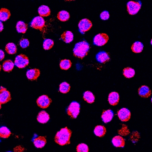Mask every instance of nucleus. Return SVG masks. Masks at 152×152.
Here are the masks:
<instances>
[{
	"instance_id": "obj_24",
	"label": "nucleus",
	"mask_w": 152,
	"mask_h": 152,
	"mask_svg": "<svg viewBox=\"0 0 152 152\" xmlns=\"http://www.w3.org/2000/svg\"><path fill=\"white\" fill-rule=\"evenodd\" d=\"M14 64L10 60H6L2 64L3 69L5 72H10L14 68Z\"/></svg>"
},
{
	"instance_id": "obj_30",
	"label": "nucleus",
	"mask_w": 152,
	"mask_h": 152,
	"mask_svg": "<svg viewBox=\"0 0 152 152\" xmlns=\"http://www.w3.org/2000/svg\"><path fill=\"white\" fill-rule=\"evenodd\" d=\"M11 133L10 130L6 127H1L0 128V137L7 138L10 137Z\"/></svg>"
},
{
	"instance_id": "obj_13",
	"label": "nucleus",
	"mask_w": 152,
	"mask_h": 152,
	"mask_svg": "<svg viewBox=\"0 0 152 152\" xmlns=\"http://www.w3.org/2000/svg\"><path fill=\"white\" fill-rule=\"evenodd\" d=\"M40 70L38 69L34 68L28 70L27 71L26 76L29 80H36L40 76Z\"/></svg>"
},
{
	"instance_id": "obj_42",
	"label": "nucleus",
	"mask_w": 152,
	"mask_h": 152,
	"mask_svg": "<svg viewBox=\"0 0 152 152\" xmlns=\"http://www.w3.org/2000/svg\"><path fill=\"white\" fill-rule=\"evenodd\" d=\"M151 45H152V40H151Z\"/></svg>"
},
{
	"instance_id": "obj_1",
	"label": "nucleus",
	"mask_w": 152,
	"mask_h": 152,
	"mask_svg": "<svg viewBox=\"0 0 152 152\" xmlns=\"http://www.w3.org/2000/svg\"><path fill=\"white\" fill-rule=\"evenodd\" d=\"M72 132L67 127L61 129L55 136V142L61 145H66L70 144V139Z\"/></svg>"
},
{
	"instance_id": "obj_23",
	"label": "nucleus",
	"mask_w": 152,
	"mask_h": 152,
	"mask_svg": "<svg viewBox=\"0 0 152 152\" xmlns=\"http://www.w3.org/2000/svg\"><path fill=\"white\" fill-rule=\"evenodd\" d=\"M10 12L5 8H1L0 10V21H5L9 19L10 17Z\"/></svg>"
},
{
	"instance_id": "obj_7",
	"label": "nucleus",
	"mask_w": 152,
	"mask_h": 152,
	"mask_svg": "<svg viewBox=\"0 0 152 152\" xmlns=\"http://www.w3.org/2000/svg\"><path fill=\"white\" fill-rule=\"evenodd\" d=\"M141 4L137 2L130 1L127 4V10L129 13L131 15L137 14L141 9Z\"/></svg>"
},
{
	"instance_id": "obj_16",
	"label": "nucleus",
	"mask_w": 152,
	"mask_h": 152,
	"mask_svg": "<svg viewBox=\"0 0 152 152\" xmlns=\"http://www.w3.org/2000/svg\"><path fill=\"white\" fill-rule=\"evenodd\" d=\"M37 120L39 123L45 124L47 123L50 120V116L46 112L42 111L38 113Z\"/></svg>"
},
{
	"instance_id": "obj_40",
	"label": "nucleus",
	"mask_w": 152,
	"mask_h": 152,
	"mask_svg": "<svg viewBox=\"0 0 152 152\" xmlns=\"http://www.w3.org/2000/svg\"><path fill=\"white\" fill-rule=\"evenodd\" d=\"M1 65H0V71H1Z\"/></svg>"
},
{
	"instance_id": "obj_33",
	"label": "nucleus",
	"mask_w": 152,
	"mask_h": 152,
	"mask_svg": "<svg viewBox=\"0 0 152 152\" xmlns=\"http://www.w3.org/2000/svg\"><path fill=\"white\" fill-rule=\"evenodd\" d=\"M70 89V85L66 82H63L60 85L59 91L62 93H67L69 92Z\"/></svg>"
},
{
	"instance_id": "obj_19",
	"label": "nucleus",
	"mask_w": 152,
	"mask_h": 152,
	"mask_svg": "<svg viewBox=\"0 0 152 152\" xmlns=\"http://www.w3.org/2000/svg\"><path fill=\"white\" fill-rule=\"evenodd\" d=\"M62 40L67 43H69L74 39V35L70 31H66L61 35Z\"/></svg>"
},
{
	"instance_id": "obj_39",
	"label": "nucleus",
	"mask_w": 152,
	"mask_h": 152,
	"mask_svg": "<svg viewBox=\"0 0 152 152\" xmlns=\"http://www.w3.org/2000/svg\"><path fill=\"white\" fill-rule=\"evenodd\" d=\"M4 29V26L3 23L1 21H0V32L2 31Z\"/></svg>"
},
{
	"instance_id": "obj_14",
	"label": "nucleus",
	"mask_w": 152,
	"mask_h": 152,
	"mask_svg": "<svg viewBox=\"0 0 152 152\" xmlns=\"http://www.w3.org/2000/svg\"><path fill=\"white\" fill-rule=\"evenodd\" d=\"M114 116L113 111L109 109L104 111L102 114V118L103 121L104 123H107L111 121Z\"/></svg>"
},
{
	"instance_id": "obj_27",
	"label": "nucleus",
	"mask_w": 152,
	"mask_h": 152,
	"mask_svg": "<svg viewBox=\"0 0 152 152\" xmlns=\"http://www.w3.org/2000/svg\"><path fill=\"white\" fill-rule=\"evenodd\" d=\"M58 18L61 21H66L69 19L70 18L69 13L66 11L62 10L58 12Z\"/></svg>"
},
{
	"instance_id": "obj_38",
	"label": "nucleus",
	"mask_w": 152,
	"mask_h": 152,
	"mask_svg": "<svg viewBox=\"0 0 152 152\" xmlns=\"http://www.w3.org/2000/svg\"><path fill=\"white\" fill-rule=\"evenodd\" d=\"M4 57V53L3 51L0 50V61H1Z\"/></svg>"
},
{
	"instance_id": "obj_10",
	"label": "nucleus",
	"mask_w": 152,
	"mask_h": 152,
	"mask_svg": "<svg viewBox=\"0 0 152 152\" xmlns=\"http://www.w3.org/2000/svg\"><path fill=\"white\" fill-rule=\"evenodd\" d=\"M92 26V23L88 19H83L78 24L79 29L81 33H85L88 31Z\"/></svg>"
},
{
	"instance_id": "obj_12",
	"label": "nucleus",
	"mask_w": 152,
	"mask_h": 152,
	"mask_svg": "<svg viewBox=\"0 0 152 152\" xmlns=\"http://www.w3.org/2000/svg\"><path fill=\"white\" fill-rule=\"evenodd\" d=\"M96 60L100 63H105L110 59V56L108 53L104 51L99 52L96 55Z\"/></svg>"
},
{
	"instance_id": "obj_41",
	"label": "nucleus",
	"mask_w": 152,
	"mask_h": 152,
	"mask_svg": "<svg viewBox=\"0 0 152 152\" xmlns=\"http://www.w3.org/2000/svg\"><path fill=\"white\" fill-rule=\"evenodd\" d=\"M1 104H0V109H1Z\"/></svg>"
},
{
	"instance_id": "obj_31",
	"label": "nucleus",
	"mask_w": 152,
	"mask_h": 152,
	"mask_svg": "<svg viewBox=\"0 0 152 152\" xmlns=\"http://www.w3.org/2000/svg\"><path fill=\"white\" fill-rule=\"evenodd\" d=\"M135 71L134 69L130 68H127L123 70V75L127 78H131L134 76Z\"/></svg>"
},
{
	"instance_id": "obj_3",
	"label": "nucleus",
	"mask_w": 152,
	"mask_h": 152,
	"mask_svg": "<svg viewBox=\"0 0 152 152\" xmlns=\"http://www.w3.org/2000/svg\"><path fill=\"white\" fill-rule=\"evenodd\" d=\"M80 104L76 101L72 102L67 109L68 115L73 119H76L80 113Z\"/></svg>"
},
{
	"instance_id": "obj_37",
	"label": "nucleus",
	"mask_w": 152,
	"mask_h": 152,
	"mask_svg": "<svg viewBox=\"0 0 152 152\" xmlns=\"http://www.w3.org/2000/svg\"><path fill=\"white\" fill-rule=\"evenodd\" d=\"M100 18L103 20H108L110 18V13L107 11H104L100 14Z\"/></svg>"
},
{
	"instance_id": "obj_26",
	"label": "nucleus",
	"mask_w": 152,
	"mask_h": 152,
	"mask_svg": "<svg viewBox=\"0 0 152 152\" xmlns=\"http://www.w3.org/2000/svg\"><path fill=\"white\" fill-rule=\"evenodd\" d=\"M83 98L89 104H92L94 102L95 96L93 93L90 91H86L84 93Z\"/></svg>"
},
{
	"instance_id": "obj_15",
	"label": "nucleus",
	"mask_w": 152,
	"mask_h": 152,
	"mask_svg": "<svg viewBox=\"0 0 152 152\" xmlns=\"http://www.w3.org/2000/svg\"><path fill=\"white\" fill-rule=\"evenodd\" d=\"M109 103L113 106L117 105L119 101V95L117 92H112L109 95L108 97Z\"/></svg>"
},
{
	"instance_id": "obj_11",
	"label": "nucleus",
	"mask_w": 152,
	"mask_h": 152,
	"mask_svg": "<svg viewBox=\"0 0 152 152\" xmlns=\"http://www.w3.org/2000/svg\"><path fill=\"white\" fill-rule=\"evenodd\" d=\"M118 117L121 121L126 122L128 121L131 117V113L128 109L122 108L118 111Z\"/></svg>"
},
{
	"instance_id": "obj_21",
	"label": "nucleus",
	"mask_w": 152,
	"mask_h": 152,
	"mask_svg": "<svg viewBox=\"0 0 152 152\" xmlns=\"http://www.w3.org/2000/svg\"><path fill=\"white\" fill-rule=\"evenodd\" d=\"M38 13L41 17H47L50 14L51 11L50 8L46 5H42L38 9Z\"/></svg>"
},
{
	"instance_id": "obj_20",
	"label": "nucleus",
	"mask_w": 152,
	"mask_h": 152,
	"mask_svg": "<svg viewBox=\"0 0 152 152\" xmlns=\"http://www.w3.org/2000/svg\"><path fill=\"white\" fill-rule=\"evenodd\" d=\"M46 143V140L44 137H39L34 140V145L37 148H42Z\"/></svg>"
},
{
	"instance_id": "obj_35",
	"label": "nucleus",
	"mask_w": 152,
	"mask_h": 152,
	"mask_svg": "<svg viewBox=\"0 0 152 152\" xmlns=\"http://www.w3.org/2000/svg\"><path fill=\"white\" fill-rule=\"evenodd\" d=\"M77 152H88V146L85 144H80L77 146Z\"/></svg>"
},
{
	"instance_id": "obj_18",
	"label": "nucleus",
	"mask_w": 152,
	"mask_h": 152,
	"mask_svg": "<svg viewBox=\"0 0 152 152\" xmlns=\"http://www.w3.org/2000/svg\"><path fill=\"white\" fill-rule=\"evenodd\" d=\"M113 144L116 147H124L125 145V141L124 138L119 136L113 137L112 139Z\"/></svg>"
},
{
	"instance_id": "obj_36",
	"label": "nucleus",
	"mask_w": 152,
	"mask_h": 152,
	"mask_svg": "<svg viewBox=\"0 0 152 152\" xmlns=\"http://www.w3.org/2000/svg\"><path fill=\"white\" fill-rule=\"evenodd\" d=\"M29 42L27 39L23 38L20 42V45L22 48H25L29 46Z\"/></svg>"
},
{
	"instance_id": "obj_5",
	"label": "nucleus",
	"mask_w": 152,
	"mask_h": 152,
	"mask_svg": "<svg viewBox=\"0 0 152 152\" xmlns=\"http://www.w3.org/2000/svg\"><path fill=\"white\" fill-rule=\"evenodd\" d=\"M109 40V37L104 33L99 34L95 36L94 38V44L101 46L105 45Z\"/></svg>"
},
{
	"instance_id": "obj_6",
	"label": "nucleus",
	"mask_w": 152,
	"mask_h": 152,
	"mask_svg": "<svg viewBox=\"0 0 152 152\" xmlns=\"http://www.w3.org/2000/svg\"><path fill=\"white\" fill-rule=\"evenodd\" d=\"M45 25V21L42 17L37 16L33 19L30 23V26L33 28L42 29Z\"/></svg>"
},
{
	"instance_id": "obj_43",
	"label": "nucleus",
	"mask_w": 152,
	"mask_h": 152,
	"mask_svg": "<svg viewBox=\"0 0 152 152\" xmlns=\"http://www.w3.org/2000/svg\"><path fill=\"white\" fill-rule=\"evenodd\" d=\"M151 101H152V99H151Z\"/></svg>"
},
{
	"instance_id": "obj_34",
	"label": "nucleus",
	"mask_w": 152,
	"mask_h": 152,
	"mask_svg": "<svg viewBox=\"0 0 152 152\" xmlns=\"http://www.w3.org/2000/svg\"><path fill=\"white\" fill-rule=\"evenodd\" d=\"M54 42L51 39H45L43 42V48L45 50H49L53 46Z\"/></svg>"
},
{
	"instance_id": "obj_2",
	"label": "nucleus",
	"mask_w": 152,
	"mask_h": 152,
	"mask_svg": "<svg viewBox=\"0 0 152 152\" xmlns=\"http://www.w3.org/2000/svg\"><path fill=\"white\" fill-rule=\"evenodd\" d=\"M90 46L86 41H81L77 43L73 50L74 55L80 59H83L87 55L89 51Z\"/></svg>"
},
{
	"instance_id": "obj_4",
	"label": "nucleus",
	"mask_w": 152,
	"mask_h": 152,
	"mask_svg": "<svg viewBox=\"0 0 152 152\" xmlns=\"http://www.w3.org/2000/svg\"><path fill=\"white\" fill-rule=\"evenodd\" d=\"M29 59L25 54H20L15 58L14 64L19 68H23L28 65Z\"/></svg>"
},
{
	"instance_id": "obj_17",
	"label": "nucleus",
	"mask_w": 152,
	"mask_h": 152,
	"mask_svg": "<svg viewBox=\"0 0 152 152\" xmlns=\"http://www.w3.org/2000/svg\"><path fill=\"white\" fill-rule=\"evenodd\" d=\"M138 93L141 97L143 98H148L151 96V89L146 86H142L139 88L138 90Z\"/></svg>"
},
{
	"instance_id": "obj_25",
	"label": "nucleus",
	"mask_w": 152,
	"mask_h": 152,
	"mask_svg": "<svg viewBox=\"0 0 152 152\" xmlns=\"http://www.w3.org/2000/svg\"><path fill=\"white\" fill-rule=\"evenodd\" d=\"M143 47L144 45L142 43L139 41H137L133 44L131 47V49L134 52L136 53H139L142 51Z\"/></svg>"
},
{
	"instance_id": "obj_32",
	"label": "nucleus",
	"mask_w": 152,
	"mask_h": 152,
	"mask_svg": "<svg viewBox=\"0 0 152 152\" xmlns=\"http://www.w3.org/2000/svg\"><path fill=\"white\" fill-rule=\"evenodd\" d=\"M71 65H72V62L71 61L68 59L62 60L60 63L61 68L64 70H67L70 68Z\"/></svg>"
},
{
	"instance_id": "obj_28",
	"label": "nucleus",
	"mask_w": 152,
	"mask_h": 152,
	"mask_svg": "<svg viewBox=\"0 0 152 152\" xmlns=\"http://www.w3.org/2000/svg\"><path fill=\"white\" fill-rule=\"evenodd\" d=\"M17 46L13 43H9L5 46V51L9 54H15L17 52Z\"/></svg>"
},
{
	"instance_id": "obj_8",
	"label": "nucleus",
	"mask_w": 152,
	"mask_h": 152,
	"mask_svg": "<svg viewBox=\"0 0 152 152\" xmlns=\"http://www.w3.org/2000/svg\"><path fill=\"white\" fill-rule=\"evenodd\" d=\"M11 100L10 93L6 89L3 87H0V104H4L7 103Z\"/></svg>"
},
{
	"instance_id": "obj_22",
	"label": "nucleus",
	"mask_w": 152,
	"mask_h": 152,
	"mask_svg": "<svg viewBox=\"0 0 152 152\" xmlns=\"http://www.w3.org/2000/svg\"><path fill=\"white\" fill-rule=\"evenodd\" d=\"M94 133L96 136L102 137L104 136L106 133L105 127L103 126H97L95 128Z\"/></svg>"
},
{
	"instance_id": "obj_29",
	"label": "nucleus",
	"mask_w": 152,
	"mask_h": 152,
	"mask_svg": "<svg viewBox=\"0 0 152 152\" xmlns=\"http://www.w3.org/2000/svg\"><path fill=\"white\" fill-rule=\"evenodd\" d=\"M16 28L18 33L24 34L27 29V25L23 21H19L17 23Z\"/></svg>"
},
{
	"instance_id": "obj_9",
	"label": "nucleus",
	"mask_w": 152,
	"mask_h": 152,
	"mask_svg": "<svg viewBox=\"0 0 152 152\" xmlns=\"http://www.w3.org/2000/svg\"><path fill=\"white\" fill-rule=\"evenodd\" d=\"M52 100L46 95L40 96L37 101V105L42 109H46L50 106Z\"/></svg>"
},
{
	"instance_id": "obj_44",
	"label": "nucleus",
	"mask_w": 152,
	"mask_h": 152,
	"mask_svg": "<svg viewBox=\"0 0 152 152\" xmlns=\"http://www.w3.org/2000/svg\"></svg>"
}]
</instances>
